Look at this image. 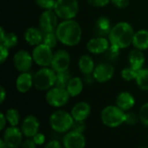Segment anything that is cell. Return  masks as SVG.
Segmentation results:
<instances>
[{"instance_id":"cell-1","label":"cell","mask_w":148,"mask_h":148,"mask_svg":"<svg viewBox=\"0 0 148 148\" xmlns=\"http://www.w3.org/2000/svg\"><path fill=\"white\" fill-rule=\"evenodd\" d=\"M56 34L60 43L66 46L73 47L81 42L82 31L81 25L75 20H62L59 23Z\"/></svg>"},{"instance_id":"cell-2","label":"cell","mask_w":148,"mask_h":148,"mask_svg":"<svg viewBox=\"0 0 148 148\" xmlns=\"http://www.w3.org/2000/svg\"><path fill=\"white\" fill-rule=\"evenodd\" d=\"M134 31L127 22H119L114 24L108 36L110 43L121 49H125L133 44Z\"/></svg>"},{"instance_id":"cell-3","label":"cell","mask_w":148,"mask_h":148,"mask_svg":"<svg viewBox=\"0 0 148 148\" xmlns=\"http://www.w3.org/2000/svg\"><path fill=\"white\" fill-rule=\"evenodd\" d=\"M101 120L104 126L115 128L121 126L126 121V113L115 106H108L101 113Z\"/></svg>"},{"instance_id":"cell-4","label":"cell","mask_w":148,"mask_h":148,"mask_svg":"<svg viewBox=\"0 0 148 148\" xmlns=\"http://www.w3.org/2000/svg\"><path fill=\"white\" fill-rule=\"evenodd\" d=\"M74 121L71 113L63 110L55 111L49 117L50 127L58 133H65L70 131Z\"/></svg>"},{"instance_id":"cell-5","label":"cell","mask_w":148,"mask_h":148,"mask_svg":"<svg viewBox=\"0 0 148 148\" xmlns=\"http://www.w3.org/2000/svg\"><path fill=\"white\" fill-rule=\"evenodd\" d=\"M56 72L50 67H42L33 76L34 86L39 91H48L56 85Z\"/></svg>"},{"instance_id":"cell-6","label":"cell","mask_w":148,"mask_h":148,"mask_svg":"<svg viewBox=\"0 0 148 148\" xmlns=\"http://www.w3.org/2000/svg\"><path fill=\"white\" fill-rule=\"evenodd\" d=\"M54 11L62 20L74 19L79 11L78 0H56Z\"/></svg>"},{"instance_id":"cell-7","label":"cell","mask_w":148,"mask_h":148,"mask_svg":"<svg viewBox=\"0 0 148 148\" xmlns=\"http://www.w3.org/2000/svg\"><path fill=\"white\" fill-rule=\"evenodd\" d=\"M70 98V95L67 92L66 88L58 86H53L47 91L45 95L46 102L52 107L59 108L67 105Z\"/></svg>"},{"instance_id":"cell-8","label":"cell","mask_w":148,"mask_h":148,"mask_svg":"<svg viewBox=\"0 0 148 148\" xmlns=\"http://www.w3.org/2000/svg\"><path fill=\"white\" fill-rule=\"evenodd\" d=\"M31 55L34 62L37 65L41 67H49L51 65L54 53L52 48L42 43L34 47Z\"/></svg>"},{"instance_id":"cell-9","label":"cell","mask_w":148,"mask_h":148,"mask_svg":"<svg viewBox=\"0 0 148 148\" xmlns=\"http://www.w3.org/2000/svg\"><path fill=\"white\" fill-rule=\"evenodd\" d=\"M58 16L54 10H43L39 17V28L42 32L56 31L59 23Z\"/></svg>"},{"instance_id":"cell-10","label":"cell","mask_w":148,"mask_h":148,"mask_svg":"<svg viewBox=\"0 0 148 148\" xmlns=\"http://www.w3.org/2000/svg\"><path fill=\"white\" fill-rule=\"evenodd\" d=\"M34 60L32 55L25 50L16 51L13 57V65L19 72H29L32 66Z\"/></svg>"},{"instance_id":"cell-11","label":"cell","mask_w":148,"mask_h":148,"mask_svg":"<svg viewBox=\"0 0 148 148\" xmlns=\"http://www.w3.org/2000/svg\"><path fill=\"white\" fill-rule=\"evenodd\" d=\"M70 54L66 50H58L54 53L50 67L56 72L68 71L70 65Z\"/></svg>"},{"instance_id":"cell-12","label":"cell","mask_w":148,"mask_h":148,"mask_svg":"<svg viewBox=\"0 0 148 148\" xmlns=\"http://www.w3.org/2000/svg\"><path fill=\"white\" fill-rule=\"evenodd\" d=\"M114 75V67L109 63H100L95 67L93 79L99 83H106Z\"/></svg>"},{"instance_id":"cell-13","label":"cell","mask_w":148,"mask_h":148,"mask_svg":"<svg viewBox=\"0 0 148 148\" xmlns=\"http://www.w3.org/2000/svg\"><path fill=\"white\" fill-rule=\"evenodd\" d=\"M23 135L21 129L10 126L4 130L3 140L10 148H17L23 143Z\"/></svg>"},{"instance_id":"cell-14","label":"cell","mask_w":148,"mask_h":148,"mask_svg":"<svg viewBox=\"0 0 148 148\" xmlns=\"http://www.w3.org/2000/svg\"><path fill=\"white\" fill-rule=\"evenodd\" d=\"M111 43L106 37L97 36L88 40L87 43V50L92 54H103L108 50Z\"/></svg>"},{"instance_id":"cell-15","label":"cell","mask_w":148,"mask_h":148,"mask_svg":"<svg viewBox=\"0 0 148 148\" xmlns=\"http://www.w3.org/2000/svg\"><path fill=\"white\" fill-rule=\"evenodd\" d=\"M62 145L64 148H85L86 139L83 133L70 130L64 135Z\"/></svg>"},{"instance_id":"cell-16","label":"cell","mask_w":148,"mask_h":148,"mask_svg":"<svg viewBox=\"0 0 148 148\" xmlns=\"http://www.w3.org/2000/svg\"><path fill=\"white\" fill-rule=\"evenodd\" d=\"M40 123L38 120L33 115H29L25 117L21 125L22 133L27 138H33L38 133Z\"/></svg>"},{"instance_id":"cell-17","label":"cell","mask_w":148,"mask_h":148,"mask_svg":"<svg viewBox=\"0 0 148 148\" xmlns=\"http://www.w3.org/2000/svg\"><path fill=\"white\" fill-rule=\"evenodd\" d=\"M70 113L75 120L85 121L91 113V106L88 102L81 101L73 106Z\"/></svg>"},{"instance_id":"cell-18","label":"cell","mask_w":148,"mask_h":148,"mask_svg":"<svg viewBox=\"0 0 148 148\" xmlns=\"http://www.w3.org/2000/svg\"><path fill=\"white\" fill-rule=\"evenodd\" d=\"M34 85L33 76L29 72H20L16 79V88L20 93L28 92Z\"/></svg>"},{"instance_id":"cell-19","label":"cell","mask_w":148,"mask_h":148,"mask_svg":"<svg viewBox=\"0 0 148 148\" xmlns=\"http://www.w3.org/2000/svg\"><path fill=\"white\" fill-rule=\"evenodd\" d=\"M116 106L124 112H127L132 109L135 105V99L132 93L128 92H121L116 98Z\"/></svg>"},{"instance_id":"cell-20","label":"cell","mask_w":148,"mask_h":148,"mask_svg":"<svg viewBox=\"0 0 148 148\" xmlns=\"http://www.w3.org/2000/svg\"><path fill=\"white\" fill-rule=\"evenodd\" d=\"M145 61H146V58L143 53V51L134 48L129 52V55H128L129 66H131L133 69L136 71L142 69L145 64Z\"/></svg>"},{"instance_id":"cell-21","label":"cell","mask_w":148,"mask_h":148,"mask_svg":"<svg viewBox=\"0 0 148 148\" xmlns=\"http://www.w3.org/2000/svg\"><path fill=\"white\" fill-rule=\"evenodd\" d=\"M24 39L25 41L32 46H36L42 43V31L35 27L28 28L24 32Z\"/></svg>"},{"instance_id":"cell-22","label":"cell","mask_w":148,"mask_h":148,"mask_svg":"<svg viewBox=\"0 0 148 148\" xmlns=\"http://www.w3.org/2000/svg\"><path fill=\"white\" fill-rule=\"evenodd\" d=\"M133 45L134 48L140 51H146L148 49V31L142 29L134 33L133 39Z\"/></svg>"},{"instance_id":"cell-23","label":"cell","mask_w":148,"mask_h":148,"mask_svg":"<svg viewBox=\"0 0 148 148\" xmlns=\"http://www.w3.org/2000/svg\"><path fill=\"white\" fill-rule=\"evenodd\" d=\"M78 67L81 72L85 75H92L95 70V62L89 55H82L78 60Z\"/></svg>"},{"instance_id":"cell-24","label":"cell","mask_w":148,"mask_h":148,"mask_svg":"<svg viewBox=\"0 0 148 148\" xmlns=\"http://www.w3.org/2000/svg\"><path fill=\"white\" fill-rule=\"evenodd\" d=\"M112 28H113V25L108 17L103 16V17H100L96 20L95 31L98 36H101V37L108 36Z\"/></svg>"},{"instance_id":"cell-25","label":"cell","mask_w":148,"mask_h":148,"mask_svg":"<svg viewBox=\"0 0 148 148\" xmlns=\"http://www.w3.org/2000/svg\"><path fill=\"white\" fill-rule=\"evenodd\" d=\"M66 90L70 97H77L83 90V81L79 77H73L69 81Z\"/></svg>"},{"instance_id":"cell-26","label":"cell","mask_w":148,"mask_h":148,"mask_svg":"<svg viewBox=\"0 0 148 148\" xmlns=\"http://www.w3.org/2000/svg\"><path fill=\"white\" fill-rule=\"evenodd\" d=\"M135 82L140 90L148 92V68H142L138 71Z\"/></svg>"},{"instance_id":"cell-27","label":"cell","mask_w":148,"mask_h":148,"mask_svg":"<svg viewBox=\"0 0 148 148\" xmlns=\"http://www.w3.org/2000/svg\"><path fill=\"white\" fill-rule=\"evenodd\" d=\"M71 76L70 73L68 71H64V72H56V85L55 86H58V87H62V88H66L69 81L70 80Z\"/></svg>"},{"instance_id":"cell-28","label":"cell","mask_w":148,"mask_h":148,"mask_svg":"<svg viewBox=\"0 0 148 148\" xmlns=\"http://www.w3.org/2000/svg\"><path fill=\"white\" fill-rule=\"evenodd\" d=\"M58 38L56 34V31L42 32V43L48 45L50 48H55L58 43Z\"/></svg>"},{"instance_id":"cell-29","label":"cell","mask_w":148,"mask_h":148,"mask_svg":"<svg viewBox=\"0 0 148 148\" xmlns=\"http://www.w3.org/2000/svg\"><path fill=\"white\" fill-rule=\"evenodd\" d=\"M5 117L7 119L8 123L11 126H16L20 121V114L19 112L15 108H10L7 110L5 113Z\"/></svg>"},{"instance_id":"cell-30","label":"cell","mask_w":148,"mask_h":148,"mask_svg":"<svg viewBox=\"0 0 148 148\" xmlns=\"http://www.w3.org/2000/svg\"><path fill=\"white\" fill-rule=\"evenodd\" d=\"M17 42H18L17 36L13 32H9L6 33L5 37L2 40H0V44L5 46L8 49H11L17 44Z\"/></svg>"},{"instance_id":"cell-31","label":"cell","mask_w":148,"mask_h":148,"mask_svg":"<svg viewBox=\"0 0 148 148\" xmlns=\"http://www.w3.org/2000/svg\"><path fill=\"white\" fill-rule=\"evenodd\" d=\"M137 72H138V71L133 69L131 66H128V67L124 68L121 71V76L126 81H132V80H135L136 76H137Z\"/></svg>"},{"instance_id":"cell-32","label":"cell","mask_w":148,"mask_h":148,"mask_svg":"<svg viewBox=\"0 0 148 148\" xmlns=\"http://www.w3.org/2000/svg\"><path fill=\"white\" fill-rule=\"evenodd\" d=\"M120 51H121V48H119L118 46L114 45V44H110L108 50L106 51V56H107V58L108 60H114L116 59L119 55H120Z\"/></svg>"},{"instance_id":"cell-33","label":"cell","mask_w":148,"mask_h":148,"mask_svg":"<svg viewBox=\"0 0 148 148\" xmlns=\"http://www.w3.org/2000/svg\"><path fill=\"white\" fill-rule=\"evenodd\" d=\"M139 118L140 122L144 126H148V102L142 105V106L140 107L139 112Z\"/></svg>"},{"instance_id":"cell-34","label":"cell","mask_w":148,"mask_h":148,"mask_svg":"<svg viewBox=\"0 0 148 148\" xmlns=\"http://www.w3.org/2000/svg\"><path fill=\"white\" fill-rule=\"evenodd\" d=\"M56 0H36V4L43 10H54Z\"/></svg>"},{"instance_id":"cell-35","label":"cell","mask_w":148,"mask_h":148,"mask_svg":"<svg viewBox=\"0 0 148 148\" xmlns=\"http://www.w3.org/2000/svg\"><path fill=\"white\" fill-rule=\"evenodd\" d=\"M85 129H86V126H85L84 121H79V120H75L71 127L72 131H75L80 133H83Z\"/></svg>"},{"instance_id":"cell-36","label":"cell","mask_w":148,"mask_h":148,"mask_svg":"<svg viewBox=\"0 0 148 148\" xmlns=\"http://www.w3.org/2000/svg\"><path fill=\"white\" fill-rule=\"evenodd\" d=\"M140 120L139 115H136L134 113H126V121L125 123L127 125H136L138 120Z\"/></svg>"},{"instance_id":"cell-37","label":"cell","mask_w":148,"mask_h":148,"mask_svg":"<svg viewBox=\"0 0 148 148\" xmlns=\"http://www.w3.org/2000/svg\"><path fill=\"white\" fill-rule=\"evenodd\" d=\"M87 1L91 6L95 8L104 7L111 2V0H87Z\"/></svg>"},{"instance_id":"cell-38","label":"cell","mask_w":148,"mask_h":148,"mask_svg":"<svg viewBox=\"0 0 148 148\" xmlns=\"http://www.w3.org/2000/svg\"><path fill=\"white\" fill-rule=\"evenodd\" d=\"M9 57V49L0 44V63L3 64Z\"/></svg>"},{"instance_id":"cell-39","label":"cell","mask_w":148,"mask_h":148,"mask_svg":"<svg viewBox=\"0 0 148 148\" xmlns=\"http://www.w3.org/2000/svg\"><path fill=\"white\" fill-rule=\"evenodd\" d=\"M130 0H111V3L119 9L127 8L129 5Z\"/></svg>"},{"instance_id":"cell-40","label":"cell","mask_w":148,"mask_h":148,"mask_svg":"<svg viewBox=\"0 0 148 148\" xmlns=\"http://www.w3.org/2000/svg\"><path fill=\"white\" fill-rule=\"evenodd\" d=\"M32 139H33V140L35 141V143L37 146H41V145L44 144V142H45V136H44V134L40 133H37Z\"/></svg>"},{"instance_id":"cell-41","label":"cell","mask_w":148,"mask_h":148,"mask_svg":"<svg viewBox=\"0 0 148 148\" xmlns=\"http://www.w3.org/2000/svg\"><path fill=\"white\" fill-rule=\"evenodd\" d=\"M36 144L35 143V141L33 140V139H29L28 138L26 140H24L22 145L21 148H36Z\"/></svg>"},{"instance_id":"cell-42","label":"cell","mask_w":148,"mask_h":148,"mask_svg":"<svg viewBox=\"0 0 148 148\" xmlns=\"http://www.w3.org/2000/svg\"><path fill=\"white\" fill-rule=\"evenodd\" d=\"M45 148H62V145L60 144L59 141L56 140H50L49 141L46 146Z\"/></svg>"},{"instance_id":"cell-43","label":"cell","mask_w":148,"mask_h":148,"mask_svg":"<svg viewBox=\"0 0 148 148\" xmlns=\"http://www.w3.org/2000/svg\"><path fill=\"white\" fill-rule=\"evenodd\" d=\"M7 119L5 117V114H3V113H0V130L3 131L6 126V123H7Z\"/></svg>"},{"instance_id":"cell-44","label":"cell","mask_w":148,"mask_h":148,"mask_svg":"<svg viewBox=\"0 0 148 148\" xmlns=\"http://www.w3.org/2000/svg\"><path fill=\"white\" fill-rule=\"evenodd\" d=\"M6 98V92H5V89L3 88V86H1L0 87V103L3 104L4 99Z\"/></svg>"},{"instance_id":"cell-45","label":"cell","mask_w":148,"mask_h":148,"mask_svg":"<svg viewBox=\"0 0 148 148\" xmlns=\"http://www.w3.org/2000/svg\"><path fill=\"white\" fill-rule=\"evenodd\" d=\"M0 148H10L5 142L3 139L0 140Z\"/></svg>"},{"instance_id":"cell-46","label":"cell","mask_w":148,"mask_h":148,"mask_svg":"<svg viewBox=\"0 0 148 148\" xmlns=\"http://www.w3.org/2000/svg\"><path fill=\"white\" fill-rule=\"evenodd\" d=\"M0 32H1V34H0V40H2V39L5 37L6 32L4 31V30H3V27H1V28H0Z\"/></svg>"},{"instance_id":"cell-47","label":"cell","mask_w":148,"mask_h":148,"mask_svg":"<svg viewBox=\"0 0 148 148\" xmlns=\"http://www.w3.org/2000/svg\"><path fill=\"white\" fill-rule=\"evenodd\" d=\"M140 148H147V147H140Z\"/></svg>"}]
</instances>
